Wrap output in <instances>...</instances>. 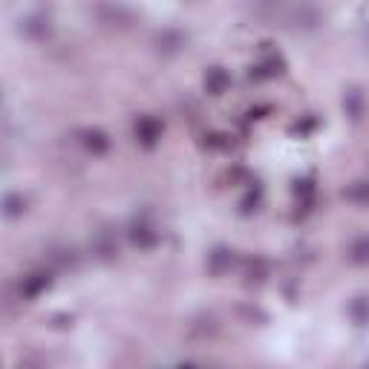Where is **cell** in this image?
<instances>
[{
    "label": "cell",
    "instance_id": "9a60e30c",
    "mask_svg": "<svg viewBox=\"0 0 369 369\" xmlns=\"http://www.w3.org/2000/svg\"><path fill=\"white\" fill-rule=\"evenodd\" d=\"M101 15H104L110 23H116V21H130V15H127L121 6H104V9H101Z\"/></svg>",
    "mask_w": 369,
    "mask_h": 369
},
{
    "label": "cell",
    "instance_id": "5bb4252c",
    "mask_svg": "<svg viewBox=\"0 0 369 369\" xmlns=\"http://www.w3.org/2000/svg\"><path fill=\"white\" fill-rule=\"evenodd\" d=\"M265 263L260 260V257H254V260H248V277H251V280H263V277H265Z\"/></svg>",
    "mask_w": 369,
    "mask_h": 369
},
{
    "label": "cell",
    "instance_id": "9c48e42d",
    "mask_svg": "<svg viewBox=\"0 0 369 369\" xmlns=\"http://www.w3.org/2000/svg\"><path fill=\"white\" fill-rule=\"evenodd\" d=\"M349 260L358 263V265L369 263V234H360L349 243Z\"/></svg>",
    "mask_w": 369,
    "mask_h": 369
},
{
    "label": "cell",
    "instance_id": "52a82bcc",
    "mask_svg": "<svg viewBox=\"0 0 369 369\" xmlns=\"http://www.w3.org/2000/svg\"><path fill=\"white\" fill-rule=\"evenodd\" d=\"M231 265H234V251H231V248L219 246V248H214V251L208 254V268H211V274H225Z\"/></svg>",
    "mask_w": 369,
    "mask_h": 369
},
{
    "label": "cell",
    "instance_id": "5b68a950",
    "mask_svg": "<svg viewBox=\"0 0 369 369\" xmlns=\"http://www.w3.org/2000/svg\"><path fill=\"white\" fill-rule=\"evenodd\" d=\"M92 251H96L101 260H113L119 254V240L110 228H101L96 231V237H92Z\"/></svg>",
    "mask_w": 369,
    "mask_h": 369
},
{
    "label": "cell",
    "instance_id": "277c9868",
    "mask_svg": "<svg viewBox=\"0 0 369 369\" xmlns=\"http://www.w3.org/2000/svg\"><path fill=\"white\" fill-rule=\"evenodd\" d=\"M133 133H136V142H142L145 148H153L159 142V136H162V124L153 116H142L136 121Z\"/></svg>",
    "mask_w": 369,
    "mask_h": 369
},
{
    "label": "cell",
    "instance_id": "8992f818",
    "mask_svg": "<svg viewBox=\"0 0 369 369\" xmlns=\"http://www.w3.org/2000/svg\"><path fill=\"white\" fill-rule=\"evenodd\" d=\"M78 136H81V145H84L87 150H92V153H107V148H110L107 133H101V130H96V127H87V130H81Z\"/></svg>",
    "mask_w": 369,
    "mask_h": 369
},
{
    "label": "cell",
    "instance_id": "3957f363",
    "mask_svg": "<svg viewBox=\"0 0 369 369\" xmlns=\"http://www.w3.org/2000/svg\"><path fill=\"white\" fill-rule=\"evenodd\" d=\"M50 29H53V21H50V12H43V9L29 12V15L21 18V32L29 35V38H35V40L46 38V35H50Z\"/></svg>",
    "mask_w": 369,
    "mask_h": 369
},
{
    "label": "cell",
    "instance_id": "ba28073f",
    "mask_svg": "<svg viewBox=\"0 0 369 369\" xmlns=\"http://www.w3.org/2000/svg\"><path fill=\"white\" fill-rule=\"evenodd\" d=\"M228 84H231V78H228V72H225L222 67H211V70L205 72V87H208L211 96H222Z\"/></svg>",
    "mask_w": 369,
    "mask_h": 369
},
{
    "label": "cell",
    "instance_id": "e0dca14e",
    "mask_svg": "<svg viewBox=\"0 0 369 369\" xmlns=\"http://www.w3.org/2000/svg\"><path fill=\"white\" fill-rule=\"evenodd\" d=\"M182 369H197V366H182Z\"/></svg>",
    "mask_w": 369,
    "mask_h": 369
},
{
    "label": "cell",
    "instance_id": "7a4b0ae2",
    "mask_svg": "<svg viewBox=\"0 0 369 369\" xmlns=\"http://www.w3.org/2000/svg\"><path fill=\"white\" fill-rule=\"evenodd\" d=\"M127 237H130V243L138 246V248H153L156 240H159V231L153 228V222H150L148 216H136V219L130 222V228H127Z\"/></svg>",
    "mask_w": 369,
    "mask_h": 369
},
{
    "label": "cell",
    "instance_id": "8fae6325",
    "mask_svg": "<svg viewBox=\"0 0 369 369\" xmlns=\"http://www.w3.org/2000/svg\"><path fill=\"white\" fill-rule=\"evenodd\" d=\"M343 194L352 202H369V182H355V184H349Z\"/></svg>",
    "mask_w": 369,
    "mask_h": 369
},
{
    "label": "cell",
    "instance_id": "4fadbf2b",
    "mask_svg": "<svg viewBox=\"0 0 369 369\" xmlns=\"http://www.w3.org/2000/svg\"><path fill=\"white\" fill-rule=\"evenodd\" d=\"M159 46H162V50H167V53H173V50H179V46H182V35L179 32H165V35H159Z\"/></svg>",
    "mask_w": 369,
    "mask_h": 369
},
{
    "label": "cell",
    "instance_id": "30bf717a",
    "mask_svg": "<svg viewBox=\"0 0 369 369\" xmlns=\"http://www.w3.org/2000/svg\"><path fill=\"white\" fill-rule=\"evenodd\" d=\"M26 211V199L21 197V194H6V199H4V214L6 216H21Z\"/></svg>",
    "mask_w": 369,
    "mask_h": 369
},
{
    "label": "cell",
    "instance_id": "7c38bea8",
    "mask_svg": "<svg viewBox=\"0 0 369 369\" xmlns=\"http://www.w3.org/2000/svg\"><path fill=\"white\" fill-rule=\"evenodd\" d=\"M349 312H352L355 323H366L369 320V300L366 297H355L352 306H349Z\"/></svg>",
    "mask_w": 369,
    "mask_h": 369
},
{
    "label": "cell",
    "instance_id": "2e32d148",
    "mask_svg": "<svg viewBox=\"0 0 369 369\" xmlns=\"http://www.w3.org/2000/svg\"><path fill=\"white\" fill-rule=\"evenodd\" d=\"M15 369H43V366H40V363H38L35 358H23V360H21V363L15 366Z\"/></svg>",
    "mask_w": 369,
    "mask_h": 369
},
{
    "label": "cell",
    "instance_id": "6da1fadb",
    "mask_svg": "<svg viewBox=\"0 0 369 369\" xmlns=\"http://www.w3.org/2000/svg\"><path fill=\"white\" fill-rule=\"evenodd\" d=\"M53 286V274L46 268H38V271H29L18 280V297L21 300H35L38 294H43L46 289Z\"/></svg>",
    "mask_w": 369,
    "mask_h": 369
}]
</instances>
